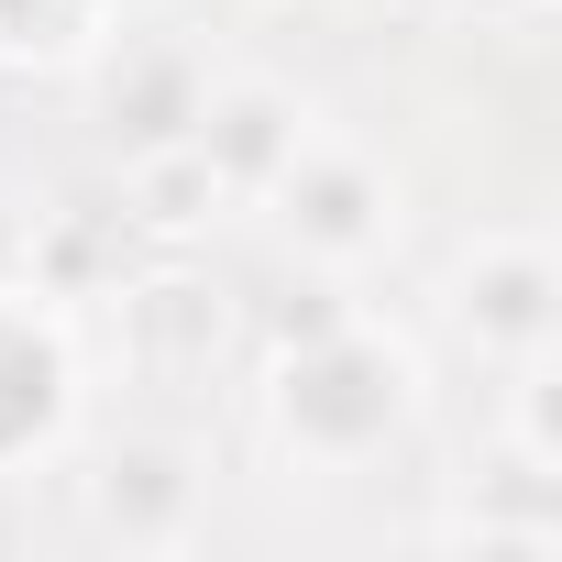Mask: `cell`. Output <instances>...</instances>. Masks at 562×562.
Returning a JSON list of instances; mask_svg holds the SVG:
<instances>
[{"label": "cell", "mask_w": 562, "mask_h": 562, "mask_svg": "<svg viewBox=\"0 0 562 562\" xmlns=\"http://www.w3.org/2000/svg\"><path fill=\"white\" fill-rule=\"evenodd\" d=\"M364 12H397V23H419V12H430V0H364Z\"/></svg>", "instance_id": "8fae6325"}, {"label": "cell", "mask_w": 562, "mask_h": 562, "mask_svg": "<svg viewBox=\"0 0 562 562\" xmlns=\"http://www.w3.org/2000/svg\"><path fill=\"white\" fill-rule=\"evenodd\" d=\"M507 12H518V23H540V12H551V0H507Z\"/></svg>", "instance_id": "7c38bea8"}, {"label": "cell", "mask_w": 562, "mask_h": 562, "mask_svg": "<svg viewBox=\"0 0 562 562\" xmlns=\"http://www.w3.org/2000/svg\"><path fill=\"white\" fill-rule=\"evenodd\" d=\"M199 518V452L166 441V430H133L89 463V529L122 540V551H177Z\"/></svg>", "instance_id": "ba28073f"}, {"label": "cell", "mask_w": 562, "mask_h": 562, "mask_svg": "<svg viewBox=\"0 0 562 562\" xmlns=\"http://www.w3.org/2000/svg\"><path fill=\"white\" fill-rule=\"evenodd\" d=\"M265 210H276V232H288V254L299 265H375L386 254V232H397V199H386V166L375 155H353V144H299V166L265 188Z\"/></svg>", "instance_id": "3957f363"}, {"label": "cell", "mask_w": 562, "mask_h": 562, "mask_svg": "<svg viewBox=\"0 0 562 562\" xmlns=\"http://www.w3.org/2000/svg\"><path fill=\"white\" fill-rule=\"evenodd\" d=\"M111 310H122V375L155 386V397H210L243 364V342H254L243 310H232V288H210L188 254H155L144 276L122 265Z\"/></svg>", "instance_id": "7a4b0ae2"}, {"label": "cell", "mask_w": 562, "mask_h": 562, "mask_svg": "<svg viewBox=\"0 0 562 562\" xmlns=\"http://www.w3.org/2000/svg\"><path fill=\"white\" fill-rule=\"evenodd\" d=\"M78 419V342L45 288L0 276V474H34Z\"/></svg>", "instance_id": "277c9868"}, {"label": "cell", "mask_w": 562, "mask_h": 562, "mask_svg": "<svg viewBox=\"0 0 562 562\" xmlns=\"http://www.w3.org/2000/svg\"><path fill=\"white\" fill-rule=\"evenodd\" d=\"M265 430L310 474H364L408 419H419V353L375 331L353 299L310 288L299 310L265 321Z\"/></svg>", "instance_id": "6da1fadb"}, {"label": "cell", "mask_w": 562, "mask_h": 562, "mask_svg": "<svg viewBox=\"0 0 562 562\" xmlns=\"http://www.w3.org/2000/svg\"><path fill=\"white\" fill-rule=\"evenodd\" d=\"M111 221L133 232V254H188V243L221 221V177L199 166V144L122 155V199H111Z\"/></svg>", "instance_id": "9c48e42d"}, {"label": "cell", "mask_w": 562, "mask_h": 562, "mask_svg": "<svg viewBox=\"0 0 562 562\" xmlns=\"http://www.w3.org/2000/svg\"><path fill=\"white\" fill-rule=\"evenodd\" d=\"M310 133H321V122H310V100H299L288 78H210V100H199V122H188V144H199V166L221 177V199H265L276 177L299 166Z\"/></svg>", "instance_id": "52a82bcc"}, {"label": "cell", "mask_w": 562, "mask_h": 562, "mask_svg": "<svg viewBox=\"0 0 562 562\" xmlns=\"http://www.w3.org/2000/svg\"><path fill=\"white\" fill-rule=\"evenodd\" d=\"M452 321H463V342L496 353V364L551 353V342H562V265H551V243H540V232H485V243L463 254V276H452Z\"/></svg>", "instance_id": "8992f818"}, {"label": "cell", "mask_w": 562, "mask_h": 562, "mask_svg": "<svg viewBox=\"0 0 562 562\" xmlns=\"http://www.w3.org/2000/svg\"><path fill=\"white\" fill-rule=\"evenodd\" d=\"M210 100V67L188 34H100L89 45V111L122 155H155V144H188Z\"/></svg>", "instance_id": "5b68a950"}, {"label": "cell", "mask_w": 562, "mask_h": 562, "mask_svg": "<svg viewBox=\"0 0 562 562\" xmlns=\"http://www.w3.org/2000/svg\"><path fill=\"white\" fill-rule=\"evenodd\" d=\"M100 34H111V0H0V67L67 78V67H89Z\"/></svg>", "instance_id": "30bf717a"}]
</instances>
